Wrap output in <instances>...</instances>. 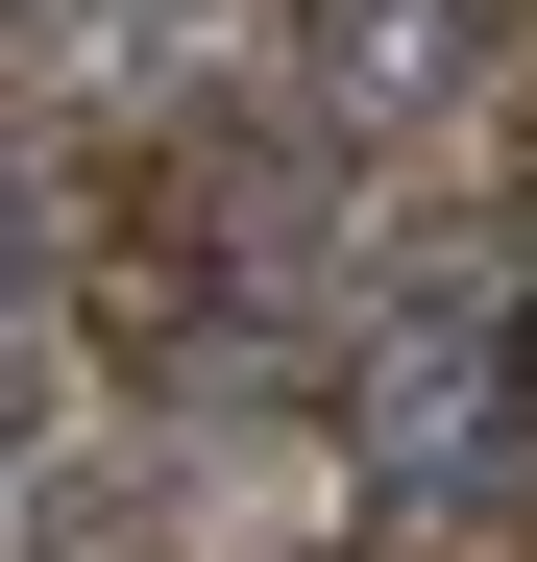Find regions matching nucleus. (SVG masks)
I'll return each instance as SVG.
<instances>
[]
</instances>
